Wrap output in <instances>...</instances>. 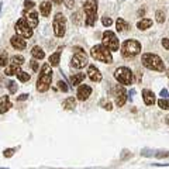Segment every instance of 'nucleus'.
<instances>
[{
  "label": "nucleus",
  "mask_w": 169,
  "mask_h": 169,
  "mask_svg": "<svg viewBox=\"0 0 169 169\" xmlns=\"http://www.w3.org/2000/svg\"><path fill=\"white\" fill-rule=\"evenodd\" d=\"M6 86L9 87V92H10V93H16V92H17V83H16V82H13V80L7 82Z\"/></svg>",
  "instance_id": "obj_31"
},
{
  "label": "nucleus",
  "mask_w": 169,
  "mask_h": 169,
  "mask_svg": "<svg viewBox=\"0 0 169 169\" xmlns=\"http://www.w3.org/2000/svg\"><path fill=\"white\" fill-rule=\"evenodd\" d=\"M165 121H166V124L169 125V116H166V117H165Z\"/></svg>",
  "instance_id": "obj_44"
},
{
  "label": "nucleus",
  "mask_w": 169,
  "mask_h": 169,
  "mask_svg": "<svg viewBox=\"0 0 169 169\" xmlns=\"http://www.w3.org/2000/svg\"><path fill=\"white\" fill-rule=\"evenodd\" d=\"M51 1H54V3H62V0H51Z\"/></svg>",
  "instance_id": "obj_45"
},
{
  "label": "nucleus",
  "mask_w": 169,
  "mask_h": 169,
  "mask_svg": "<svg viewBox=\"0 0 169 169\" xmlns=\"http://www.w3.org/2000/svg\"><path fill=\"white\" fill-rule=\"evenodd\" d=\"M102 23H103L104 27H110L111 24H113V20H111L110 17H107V16H104L103 19H102Z\"/></svg>",
  "instance_id": "obj_32"
},
{
  "label": "nucleus",
  "mask_w": 169,
  "mask_h": 169,
  "mask_svg": "<svg viewBox=\"0 0 169 169\" xmlns=\"http://www.w3.org/2000/svg\"><path fill=\"white\" fill-rule=\"evenodd\" d=\"M166 75H168V76H169V69H168V71H166Z\"/></svg>",
  "instance_id": "obj_48"
},
{
  "label": "nucleus",
  "mask_w": 169,
  "mask_h": 169,
  "mask_svg": "<svg viewBox=\"0 0 169 169\" xmlns=\"http://www.w3.org/2000/svg\"><path fill=\"white\" fill-rule=\"evenodd\" d=\"M103 107H104V109H106V110H109V111H110V110H113V104H111L110 102H107V103H104V106H103Z\"/></svg>",
  "instance_id": "obj_40"
},
{
  "label": "nucleus",
  "mask_w": 169,
  "mask_h": 169,
  "mask_svg": "<svg viewBox=\"0 0 169 169\" xmlns=\"http://www.w3.org/2000/svg\"><path fill=\"white\" fill-rule=\"evenodd\" d=\"M114 78L118 83L121 84H131L134 82V73L127 66H120L114 71Z\"/></svg>",
  "instance_id": "obj_4"
},
{
  "label": "nucleus",
  "mask_w": 169,
  "mask_h": 169,
  "mask_svg": "<svg viewBox=\"0 0 169 169\" xmlns=\"http://www.w3.org/2000/svg\"><path fill=\"white\" fill-rule=\"evenodd\" d=\"M72 17H75V19H73V21H75L76 24H80V23H82V21H80V11L75 13L73 16H72Z\"/></svg>",
  "instance_id": "obj_37"
},
{
  "label": "nucleus",
  "mask_w": 169,
  "mask_h": 169,
  "mask_svg": "<svg viewBox=\"0 0 169 169\" xmlns=\"http://www.w3.org/2000/svg\"><path fill=\"white\" fill-rule=\"evenodd\" d=\"M16 34L23 37V38H31L33 37V28L30 27V24L27 23L26 19H20L17 23H16Z\"/></svg>",
  "instance_id": "obj_7"
},
{
  "label": "nucleus",
  "mask_w": 169,
  "mask_h": 169,
  "mask_svg": "<svg viewBox=\"0 0 169 169\" xmlns=\"http://www.w3.org/2000/svg\"><path fill=\"white\" fill-rule=\"evenodd\" d=\"M62 107L65 109V110H73L75 107H76V100H75V97H68L62 103Z\"/></svg>",
  "instance_id": "obj_22"
},
{
  "label": "nucleus",
  "mask_w": 169,
  "mask_h": 169,
  "mask_svg": "<svg viewBox=\"0 0 169 169\" xmlns=\"http://www.w3.org/2000/svg\"><path fill=\"white\" fill-rule=\"evenodd\" d=\"M52 28H54V34L58 37V38H62L66 33V17L64 14L58 13L55 17H54V21H52Z\"/></svg>",
  "instance_id": "obj_5"
},
{
  "label": "nucleus",
  "mask_w": 169,
  "mask_h": 169,
  "mask_svg": "<svg viewBox=\"0 0 169 169\" xmlns=\"http://www.w3.org/2000/svg\"><path fill=\"white\" fill-rule=\"evenodd\" d=\"M116 27H117V31L123 33V31H125V30L128 28V24H127V21L124 19H118L117 21H116Z\"/></svg>",
  "instance_id": "obj_24"
},
{
  "label": "nucleus",
  "mask_w": 169,
  "mask_h": 169,
  "mask_svg": "<svg viewBox=\"0 0 169 169\" xmlns=\"http://www.w3.org/2000/svg\"><path fill=\"white\" fill-rule=\"evenodd\" d=\"M51 10H52L51 1H42V3L39 4V11H41V14H42L44 17H48V16L51 14Z\"/></svg>",
  "instance_id": "obj_16"
},
{
  "label": "nucleus",
  "mask_w": 169,
  "mask_h": 169,
  "mask_svg": "<svg viewBox=\"0 0 169 169\" xmlns=\"http://www.w3.org/2000/svg\"><path fill=\"white\" fill-rule=\"evenodd\" d=\"M83 11L86 14V17L97 14V1L96 0H87L83 4Z\"/></svg>",
  "instance_id": "obj_12"
},
{
  "label": "nucleus",
  "mask_w": 169,
  "mask_h": 169,
  "mask_svg": "<svg viewBox=\"0 0 169 169\" xmlns=\"http://www.w3.org/2000/svg\"><path fill=\"white\" fill-rule=\"evenodd\" d=\"M87 76L92 82H100L102 80V73L95 65H89L87 68Z\"/></svg>",
  "instance_id": "obj_14"
},
{
  "label": "nucleus",
  "mask_w": 169,
  "mask_h": 169,
  "mask_svg": "<svg viewBox=\"0 0 169 169\" xmlns=\"http://www.w3.org/2000/svg\"><path fill=\"white\" fill-rule=\"evenodd\" d=\"M92 95V87L89 84H80L78 87V92H76V96H78V100L80 102H84L87 100L89 96Z\"/></svg>",
  "instance_id": "obj_11"
},
{
  "label": "nucleus",
  "mask_w": 169,
  "mask_h": 169,
  "mask_svg": "<svg viewBox=\"0 0 169 169\" xmlns=\"http://www.w3.org/2000/svg\"><path fill=\"white\" fill-rule=\"evenodd\" d=\"M158 158H165V156H169V152H159V154H155Z\"/></svg>",
  "instance_id": "obj_42"
},
{
  "label": "nucleus",
  "mask_w": 169,
  "mask_h": 169,
  "mask_svg": "<svg viewBox=\"0 0 169 169\" xmlns=\"http://www.w3.org/2000/svg\"><path fill=\"white\" fill-rule=\"evenodd\" d=\"M141 62L147 69L151 71H156V72H163L165 71V64L163 61L156 54H151V52H145L141 57Z\"/></svg>",
  "instance_id": "obj_1"
},
{
  "label": "nucleus",
  "mask_w": 169,
  "mask_h": 169,
  "mask_svg": "<svg viewBox=\"0 0 169 169\" xmlns=\"http://www.w3.org/2000/svg\"><path fill=\"white\" fill-rule=\"evenodd\" d=\"M34 6H35V3H34L33 0H26V1H24V9H27V10H28V9H33Z\"/></svg>",
  "instance_id": "obj_35"
},
{
  "label": "nucleus",
  "mask_w": 169,
  "mask_h": 169,
  "mask_svg": "<svg viewBox=\"0 0 169 169\" xmlns=\"http://www.w3.org/2000/svg\"><path fill=\"white\" fill-rule=\"evenodd\" d=\"M151 26H152V20L151 19H141L138 23H137V28L141 30V31L147 30V28H150Z\"/></svg>",
  "instance_id": "obj_20"
},
{
  "label": "nucleus",
  "mask_w": 169,
  "mask_h": 169,
  "mask_svg": "<svg viewBox=\"0 0 169 169\" xmlns=\"http://www.w3.org/2000/svg\"><path fill=\"white\" fill-rule=\"evenodd\" d=\"M10 107H11V103H10V100H9V96H4V97L0 100V113L4 114L6 111L10 110Z\"/></svg>",
  "instance_id": "obj_18"
},
{
  "label": "nucleus",
  "mask_w": 169,
  "mask_h": 169,
  "mask_svg": "<svg viewBox=\"0 0 169 169\" xmlns=\"http://www.w3.org/2000/svg\"><path fill=\"white\" fill-rule=\"evenodd\" d=\"M156 103H158V106H159L162 110H169V99H162L161 97Z\"/></svg>",
  "instance_id": "obj_29"
},
{
  "label": "nucleus",
  "mask_w": 169,
  "mask_h": 169,
  "mask_svg": "<svg viewBox=\"0 0 169 169\" xmlns=\"http://www.w3.org/2000/svg\"><path fill=\"white\" fill-rule=\"evenodd\" d=\"M20 72V66L14 65V64H10L9 66H6V71H4V75L7 76H11V75H17Z\"/></svg>",
  "instance_id": "obj_21"
},
{
  "label": "nucleus",
  "mask_w": 169,
  "mask_h": 169,
  "mask_svg": "<svg viewBox=\"0 0 169 169\" xmlns=\"http://www.w3.org/2000/svg\"><path fill=\"white\" fill-rule=\"evenodd\" d=\"M31 55H33L34 59H38V61H41V59L45 58V52L42 51V48H39V47H33V49H31Z\"/></svg>",
  "instance_id": "obj_19"
},
{
  "label": "nucleus",
  "mask_w": 169,
  "mask_h": 169,
  "mask_svg": "<svg viewBox=\"0 0 169 169\" xmlns=\"http://www.w3.org/2000/svg\"><path fill=\"white\" fill-rule=\"evenodd\" d=\"M10 44L13 48L16 49H24L27 47V42H26V38H23V37H20V35H13L11 38H10Z\"/></svg>",
  "instance_id": "obj_13"
},
{
  "label": "nucleus",
  "mask_w": 169,
  "mask_h": 169,
  "mask_svg": "<svg viewBox=\"0 0 169 169\" xmlns=\"http://www.w3.org/2000/svg\"><path fill=\"white\" fill-rule=\"evenodd\" d=\"M26 20H27V23L30 24L31 28H35V27L38 26V14L35 13V11H31V13L26 17Z\"/></svg>",
  "instance_id": "obj_17"
},
{
  "label": "nucleus",
  "mask_w": 169,
  "mask_h": 169,
  "mask_svg": "<svg viewBox=\"0 0 169 169\" xmlns=\"http://www.w3.org/2000/svg\"><path fill=\"white\" fill-rule=\"evenodd\" d=\"M58 87H59V89H61L62 92H68V89H69V87L66 86V83L64 82V80H59V82H58Z\"/></svg>",
  "instance_id": "obj_34"
},
{
  "label": "nucleus",
  "mask_w": 169,
  "mask_h": 169,
  "mask_svg": "<svg viewBox=\"0 0 169 169\" xmlns=\"http://www.w3.org/2000/svg\"><path fill=\"white\" fill-rule=\"evenodd\" d=\"M113 95L116 96V104L118 107H123L127 102V92H125L123 84H116L113 87Z\"/></svg>",
  "instance_id": "obj_9"
},
{
  "label": "nucleus",
  "mask_w": 169,
  "mask_h": 169,
  "mask_svg": "<svg viewBox=\"0 0 169 169\" xmlns=\"http://www.w3.org/2000/svg\"><path fill=\"white\" fill-rule=\"evenodd\" d=\"M1 7H3V3H0V13H1Z\"/></svg>",
  "instance_id": "obj_46"
},
{
  "label": "nucleus",
  "mask_w": 169,
  "mask_h": 169,
  "mask_svg": "<svg viewBox=\"0 0 169 169\" xmlns=\"http://www.w3.org/2000/svg\"><path fill=\"white\" fill-rule=\"evenodd\" d=\"M87 62H89L87 55L82 51V52H76V54L73 55L71 65L73 66V68H76V69H82V68H84V66L87 65Z\"/></svg>",
  "instance_id": "obj_10"
},
{
  "label": "nucleus",
  "mask_w": 169,
  "mask_h": 169,
  "mask_svg": "<svg viewBox=\"0 0 169 169\" xmlns=\"http://www.w3.org/2000/svg\"><path fill=\"white\" fill-rule=\"evenodd\" d=\"M84 80V73H75L71 76V82L73 86H78V84H82V82Z\"/></svg>",
  "instance_id": "obj_23"
},
{
  "label": "nucleus",
  "mask_w": 169,
  "mask_h": 169,
  "mask_svg": "<svg viewBox=\"0 0 169 169\" xmlns=\"http://www.w3.org/2000/svg\"><path fill=\"white\" fill-rule=\"evenodd\" d=\"M155 17H156V21H158L159 24H162L163 21H165V13H163L162 10H158L155 13Z\"/></svg>",
  "instance_id": "obj_30"
},
{
  "label": "nucleus",
  "mask_w": 169,
  "mask_h": 169,
  "mask_svg": "<svg viewBox=\"0 0 169 169\" xmlns=\"http://www.w3.org/2000/svg\"><path fill=\"white\" fill-rule=\"evenodd\" d=\"M143 99H144V103L147 104V106H152V104L156 102L154 92L148 90V89H144L143 90Z\"/></svg>",
  "instance_id": "obj_15"
},
{
  "label": "nucleus",
  "mask_w": 169,
  "mask_h": 169,
  "mask_svg": "<svg viewBox=\"0 0 169 169\" xmlns=\"http://www.w3.org/2000/svg\"><path fill=\"white\" fill-rule=\"evenodd\" d=\"M73 3H75V1H73V0H68V1H66V7H69V9H72V4H73Z\"/></svg>",
  "instance_id": "obj_43"
},
{
  "label": "nucleus",
  "mask_w": 169,
  "mask_h": 169,
  "mask_svg": "<svg viewBox=\"0 0 169 169\" xmlns=\"http://www.w3.org/2000/svg\"><path fill=\"white\" fill-rule=\"evenodd\" d=\"M14 148H9V150H4L3 151V155L6 156V158H10V156H13L14 155Z\"/></svg>",
  "instance_id": "obj_33"
},
{
  "label": "nucleus",
  "mask_w": 169,
  "mask_h": 169,
  "mask_svg": "<svg viewBox=\"0 0 169 169\" xmlns=\"http://www.w3.org/2000/svg\"><path fill=\"white\" fill-rule=\"evenodd\" d=\"M140 52H141V44L137 39H125L121 45V55L125 59L134 58Z\"/></svg>",
  "instance_id": "obj_3"
},
{
  "label": "nucleus",
  "mask_w": 169,
  "mask_h": 169,
  "mask_svg": "<svg viewBox=\"0 0 169 169\" xmlns=\"http://www.w3.org/2000/svg\"><path fill=\"white\" fill-rule=\"evenodd\" d=\"M161 44H162V47L165 48V49H168V51H169V39L168 38H162Z\"/></svg>",
  "instance_id": "obj_38"
},
{
  "label": "nucleus",
  "mask_w": 169,
  "mask_h": 169,
  "mask_svg": "<svg viewBox=\"0 0 169 169\" xmlns=\"http://www.w3.org/2000/svg\"><path fill=\"white\" fill-rule=\"evenodd\" d=\"M102 44L106 48H109L110 51H118L120 49V41L116 37V34L113 31H104L103 33V39H102Z\"/></svg>",
  "instance_id": "obj_6"
},
{
  "label": "nucleus",
  "mask_w": 169,
  "mask_h": 169,
  "mask_svg": "<svg viewBox=\"0 0 169 169\" xmlns=\"http://www.w3.org/2000/svg\"><path fill=\"white\" fill-rule=\"evenodd\" d=\"M90 55H92V58L99 61V62H103V64H113L111 51L109 48H106L103 44H99V45L93 47L90 49Z\"/></svg>",
  "instance_id": "obj_2"
},
{
  "label": "nucleus",
  "mask_w": 169,
  "mask_h": 169,
  "mask_svg": "<svg viewBox=\"0 0 169 169\" xmlns=\"http://www.w3.org/2000/svg\"><path fill=\"white\" fill-rule=\"evenodd\" d=\"M59 57H61V52L57 51L55 54H52L51 57H49V65L51 66H58L59 65Z\"/></svg>",
  "instance_id": "obj_25"
},
{
  "label": "nucleus",
  "mask_w": 169,
  "mask_h": 169,
  "mask_svg": "<svg viewBox=\"0 0 169 169\" xmlns=\"http://www.w3.org/2000/svg\"><path fill=\"white\" fill-rule=\"evenodd\" d=\"M161 96H162V99H168V96H169L168 90H166V89H162V90H161Z\"/></svg>",
  "instance_id": "obj_41"
},
{
  "label": "nucleus",
  "mask_w": 169,
  "mask_h": 169,
  "mask_svg": "<svg viewBox=\"0 0 169 169\" xmlns=\"http://www.w3.org/2000/svg\"><path fill=\"white\" fill-rule=\"evenodd\" d=\"M27 99H28V95H27V93H21L20 96H17V100H19V102H24Z\"/></svg>",
  "instance_id": "obj_39"
},
{
  "label": "nucleus",
  "mask_w": 169,
  "mask_h": 169,
  "mask_svg": "<svg viewBox=\"0 0 169 169\" xmlns=\"http://www.w3.org/2000/svg\"><path fill=\"white\" fill-rule=\"evenodd\" d=\"M7 64H9V55H7V52L0 51V66L6 68Z\"/></svg>",
  "instance_id": "obj_27"
},
{
  "label": "nucleus",
  "mask_w": 169,
  "mask_h": 169,
  "mask_svg": "<svg viewBox=\"0 0 169 169\" xmlns=\"http://www.w3.org/2000/svg\"><path fill=\"white\" fill-rule=\"evenodd\" d=\"M30 73H27V72H23V71H20L19 73H17V79H19L20 82H28L30 80Z\"/></svg>",
  "instance_id": "obj_28"
},
{
  "label": "nucleus",
  "mask_w": 169,
  "mask_h": 169,
  "mask_svg": "<svg viewBox=\"0 0 169 169\" xmlns=\"http://www.w3.org/2000/svg\"><path fill=\"white\" fill-rule=\"evenodd\" d=\"M10 64H14V65L21 66L23 64H24V57H23V55H13V57L10 58Z\"/></svg>",
  "instance_id": "obj_26"
},
{
  "label": "nucleus",
  "mask_w": 169,
  "mask_h": 169,
  "mask_svg": "<svg viewBox=\"0 0 169 169\" xmlns=\"http://www.w3.org/2000/svg\"><path fill=\"white\" fill-rule=\"evenodd\" d=\"M0 86H1V75H0Z\"/></svg>",
  "instance_id": "obj_47"
},
{
  "label": "nucleus",
  "mask_w": 169,
  "mask_h": 169,
  "mask_svg": "<svg viewBox=\"0 0 169 169\" xmlns=\"http://www.w3.org/2000/svg\"><path fill=\"white\" fill-rule=\"evenodd\" d=\"M37 61H38V59H33V61H31V68H33L34 72H37L39 69V65H38V62H37Z\"/></svg>",
  "instance_id": "obj_36"
},
{
  "label": "nucleus",
  "mask_w": 169,
  "mask_h": 169,
  "mask_svg": "<svg viewBox=\"0 0 169 169\" xmlns=\"http://www.w3.org/2000/svg\"><path fill=\"white\" fill-rule=\"evenodd\" d=\"M0 169H7V168H0Z\"/></svg>",
  "instance_id": "obj_49"
},
{
  "label": "nucleus",
  "mask_w": 169,
  "mask_h": 169,
  "mask_svg": "<svg viewBox=\"0 0 169 169\" xmlns=\"http://www.w3.org/2000/svg\"><path fill=\"white\" fill-rule=\"evenodd\" d=\"M52 82V72H48V73H39L38 80H37V90L44 93L49 89Z\"/></svg>",
  "instance_id": "obj_8"
}]
</instances>
